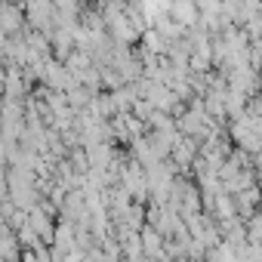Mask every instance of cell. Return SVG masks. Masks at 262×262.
Masks as SVG:
<instances>
[{"instance_id":"1","label":"cell","mask_w":262,"mask_h":262,"mask_svg":"<svg viewBox=\"0 0 262 262\" xmlns=\"http://www.w3.org/2000/svg\"><path fill=\"white\" fill-rule=\"evenodd\" d=\"M142 247H145V259L148 262H164V256H167V237L158 228H145L142 231Z\"/></svg>"},{"instance_id":"2","label":"cell","mask_w":262,"mask_h":262,"mask_svg":"<svg viewBox=\"0 0 262 262\" xmlns=\"http://www.w3.org/2000/svg\"><path fill=\"white\" fill-rule=\"evenodd\" d=\"M28 225L37 231V237H40V241H56L53 222H50V216H47V210H43V207H34V210L28 213Z\"/></svg>"}]
</instances>
